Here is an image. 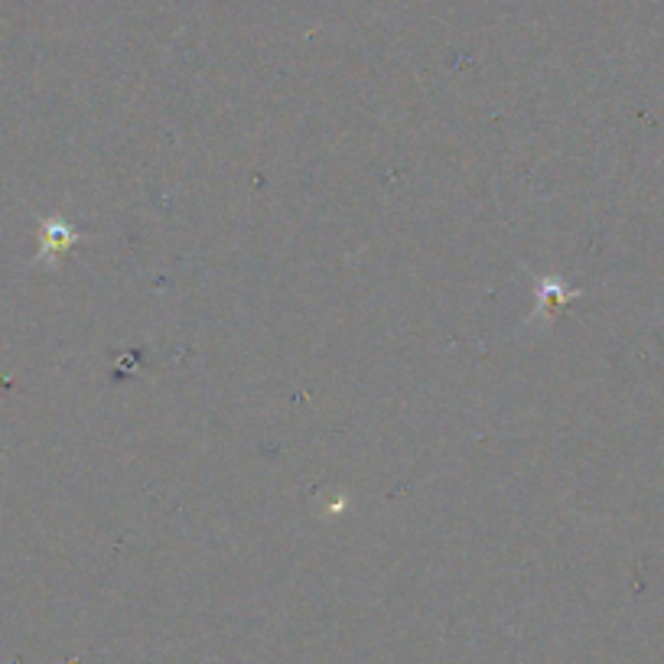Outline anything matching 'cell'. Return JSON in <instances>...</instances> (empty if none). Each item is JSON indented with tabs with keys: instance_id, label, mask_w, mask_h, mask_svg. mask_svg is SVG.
Returning <instances> with one entry per match:
<instances>
[{
	"instance_id": "6da1fadb",
	"label": "cell",
	"mask_w": 664,
	"mask_h": 664,
	"mask_svg": "<svg viewBox=\"0 0 664 664\" xmlns=\"http://www.w3.org/2000/svg\"><path fill=\"white\" fill-rule=\"evenodd\" d=\"M46 235H49V245H46L43 251H49V254H53V251H62V248L72 245V241H75L72 228H66V225H49V228H46Z\"/></svg>"
}]
</instances>
